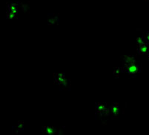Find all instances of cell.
<instances>
[{"mask_svg": "<svg viewBox=\"0 0 149 135\" xmlns=\"http://www.w3.org/2000/svg\"><path fill=\"white\" fill-rule=\"evenodd\" d=\"M123 70L122 71L123 72H126L129 74L130 76L134 77L136 76L138 73H139L141 71V67L139 65H138L137 63H133V64L129 65H123Z\"/></svg>", "mask_w": 149, "mask_h": 135, "instance_id": "cell-1", "label": "cell"}, {"mask_svg": "<svg viewBox=\"0 0 149 135\" xmlns=\"http://www.w3.org/2000/svg\"><path fill=\"white\" fill-rule=\"evenodd\" d=\"M137 51L141 54H146L148 53L149 51V44L146 42V44L143 45L141 46H138Z\"/></svg>", "mask_w": 149, "mask_h": 135, "instance_id": "cell-2", "label": "cell"}, {"mask_svg": "<svg viewBox=\"0 0 149 135\" xmlns=\"http://www.w3.org/2000/svg\"><path fill=\"white\" fill-rule=\"evenodd\" d=\"M136 63V59L134 56H125L123 59V65H129Z\"/></svg>", "mask_w": 149, "mask_h": 135, "instance_id": "cell-3", "label": "cell"}, {"mask_svg": "<svg viewBox=\"0 0 149 135\" xmlns=\"http://www.w3.org/2000/svg\"><path fill=\"white\" fill-rule=\"evenodd\" d=\"M119 111H120V108H119V106L117 103H113L112 107L111 108V110L109 109L110 114L112 113V114L114 116L117 115L119 114Z\"/></svg>", "mask_w": 149, "mask_h": 135, "instance_id": "cell-4", "label": "cell"}, {"mask_svg": "<svg viewBox=\"0 0 149 135\" xmlns=\"http://www.w3.org/2000/svg\"><path fill=\"white\" fill-rule=\"evenodd\" d=\"M96 109H97V111H99L100 113H103L105 111H107L106 105L105 104H102V103H98L97 104V107H96Z\"/></svg>", "mask_w": 149, "mask_h": 135, "instance_id": "cell-5", "label": "cell"}, {"mask_svg": "<svg viewBox=\"0 0 149 135\" xmlns=\"http://www.w3.org/2000/svg\"><path fill=\"white\" fill-rule=\"evenodd\" d=\"M44 130L47 135H55L56 134L54 128H51V127H45Z\"/></svg>", "mask_w": 149, "mask_h": 135, "instance_id": "cell-6", "label": "cell"}, {"mask_svg": "<svg viewBox=\"0 0 149 135\" xmlns=\"http://www.w3.org/2000/svg\"><path fill=\"white\" fill-rule=\"evenodd\" d=\"M146 42H146V40H145L144 36L138 37V38L136 39V44H137V46H141V45L146 44Z\"/></svg>", "mask_w": 149, "mask_h": 135, "instance_id": "cell-7", "label": "cell"}, {"mask_svg": "<svg viewBox=\"0 0 149 135\" xmlns=\"http://www.w3.org/2000/svg\"><path fill=\"white\" fill-rule=\"evenodd\" d=\"M121 73V68L119 67L117 68H115L114 70L113 71V74L115 77H118L120 75V74Z\"/></svg>", "mask_w": 149, "mask_h": 135, "instance_id": "cell-8", "label": "cell"}, {"mask_svg": "<svg viewBox=\"0 0 149 135\" xmlns=\"http://www.w3.org/2000/svg\"><path fill=\"white\" fill-rule=\"evenodd\" d=\"M144 36V38L145 40H146V42L149 44V32H146V33H144V36Z\"/></svg>", "mask_w": 149, "mask_h": 135, "instance_id": "cell-9", "label": "cell"}, {"mask_svg": "<svg viewBox=\"0 0 149 135\" xmlns=\"http://www.w3.org/2000/svg\"><path fill=\"white\" fill-rule=\"evenodd\" d=\"M19 128L20 129H23V122H19Z\"/></svg>", "mask_w": 149, "mask_h": 135, "instance_id": "cell-10", "label": "cell"}, {"mask_svg": "<svg viewBox=\"0 0 149 135\" xmlns=\"http://www.w3.org/2000/svg\"><path fill=\"white\" fill-rule=\"evenodd\" d=\"M148 56H149V51H148Z\"/></svg>", "mask_w": 149, "mask_h": 135, "instance_id": "cell-11", "label": "cell"}, {"mask_svg": "<svg viewBox=\"0 0 149 135\" xmlns=\"http://www.w3.org/2000/svg\"><path fill=\"white\" fill-rule=\"evenodd\" d=\"M147 1H149V0H147Z\"/></svg>", "mask_w": 149, "mask_h": 135, "instance_id": "cell-12", "label": "cell"}]
</instances>
